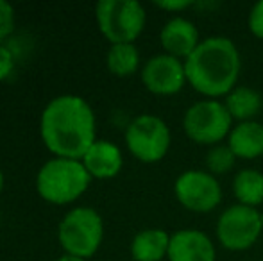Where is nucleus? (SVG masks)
Segmentation results:
<instances>
[{"instance_id": "nucleus-22", "label": "nucleus", "mask_w": 263, "mask_h": 261, "mask_svg": "<svg viewBox=\"0 0 263 261\" xmlns=\"http://www.w3.org/2000/svg\"><path fill=\"white\" fill-rule=\"evenodd\" d=\"M13 66H14V59L11 50L7 47L0 45V81L9 77V73L13 72Z\"/></svg>"}, {"instance_id": "nucleus-18", "label": "nucleus", "mask_w": 263, "mask_h": 261, "mask_svg": "<svg viewBox=\"0 0 263 261\" xmlns=\"http://www.w3.org/2000/svg\"><path fill=\"white\" fill-rule=\"evenodd\" d=\"M106 65L113 75L117 77H129L138 70L140 65V52L135 43H117L111 45L107 50Z\"/></svg>"}, {"instance_id": "nucleus-14", "label": "nucleus", "mask_w": 263, "mask_h": 261, "mask_svg": "<svg viewBox=\"0 0 263 261\" xmlns=\"http://www.w3.org/2000/svg\"><path fill=\"white\" fill-rule=\"evenodd\" d=\"M228 145L240 159H256L263 154V124L240 122L228 136Z\"/></svg>"}, {"instance_id": "nucleus-10", "label": "nucleus", "mask_w": 263, "mask_h": 261, "mask_svg": "<svg viewBox=\"0 0 263 261\" xmlns=\"http://www.w3.org/2000/svg\"><path fill=\"white\" fill-rule=\"evenodd\" d=\"M143 86L154 95L179 93L186 81L184 61L168 54H156L142 68Z\"/></svg>"}, {"instance_id": "nucleus-3", "label": "nucleus", "mask_w": 263, "mask_h": 261, "mask_svg": "<svg viewBox=\"0 0 263 261\" xmlns=\"http://www.w3.org/2000/svg\"><path fill=\"white\" fill-rule=\"evenodd\" d=\"M91 175L81 159L54 157L47 161L38 172L36 188L50 204H70L88 190Z\"/></svg>"}, {"instance_id": "nucleus-6", "label": "nucleus", "mask_w": 263, "mask_h": 261, "mask_svg": "<svg viewBox=\"0 0 263 261\" xmlns=\"http://www.w3.org/2000/svg\"><path fill=\"white\" fill-rule=\"evenodd\" d=\"M233 118L224 102L215 98L199 101L186 109L183 118L184 134L199 145H218V142L229 136Z\"/></svg>"}, {"instance_id": "nucleus-19", "label": "nucleus", "mask_w": 263, "mask_h": 261, "mask_svg": "<svg viewBox=\"0 0 263 261\" xmlns=\"http://www.w3.org/2000/svg\"><path fill=\"white\" fill-rule=\"evenodd\" d=\"M236 156L233 154V150L229 149V145H213L206 154V167H208L211 175H224L235 165Z\"/></svg>"}, {"instance_id": "nucleus-4", "label": "nucleus", "mask_w": 263, "mask_h": 261, "mask_svg": "<svg viewBox=\"0 0 263 261\" xmlns=\"http://www.w3.org/2000/svg\"><path fill=\"white\" fill-rule=\"evenodd\" d=\"M101 32L111 45L133 43L145 27V9L136 0H101L95 6Z\"/></svg>"}, {"instance_id": "nucleus-7", "label": "nucleus", "mask_w": 263, "mask_h": 261, "mask_svg": "<svg viewBox=\"0 0 263 261\" xmlns=\"http://www.w3.org/2000/svg\"><path fill=\"white\" fill-rule=\"evenodd\" d=\"M125 145L142 163H156L168 152L170 129L156 115H140L125 131Z\"/></svg>"}, {"instance_id": "nucleus-23", "label": "nucleus", "mask_w": 263, "mask_h": 261, "mask_svg": "<svg viewBox=\"0 0 263 261\" xmlns=\"http://www.w3.org/2000/svg\"><path fill=\"white\" fill-rule=\"evenodd\" d=\"M156 6L159 7V9L179 13V11H184L186 7H190L192 2L190 0H161V2H156Z\"/></svg>"}, {"instance_id": "nucleus-13", "label": "nucleus", "mask_w": 263, "mask_h": 261, "mask_svg": "<svg viewBox=\"0 0 263 261\" xmlns=\"http://www.w3.org/2000/svg\"><path fill=\"white\" fill-rule=\"evenodd\" d=\"M83 165L91 177L111 179L120 172L122 168V152L115 143L107 139H97L83 156Z\"/></svg>"}, {"instance_id": "nucleus-9", "label": "nucleus", "mask_w": 263, "mask_h": 261, "mask_svg": "<svg viewBox=\"0 0 263 261\" xmlns=\"http://www.w3.org/2000/svg\"><path fill=\"white\" fill-rule=\"evenodd\" d=\"M176 198L194 213H208L222 200V188L217 177L204 170H186L176 179Z\"/></svg>"}, {"instance_id": "nucleus-1", "label": "nucleus", "mask_w": 263, "mask_h": 261, "mask_svg": "<svg viewBox=\"0 0 263 261\" xmlns=\"http://www.w3.org/2000/svg\"><path fill=\"white\" fill-rule=\"evenodd\" d=\"M40 132L47 149L58 157L83 159L95 138V115L83 97L59 95L43 109Z\"/></svg>"}, {"instance_id": "nucleus-16", "label": "nucleus", "mask_w": 263, "mask_h": 261, "mask_svg": "<svg viewBox=\"0 0 263 261\" xmlns=\"http://www.w3.org/2000/svg\"><path fill=\"white\" fill-rule=\"evenodd\" d=\"M224 106L233 120L238 122H251L260 113L263 106V98L254 88L236 86L226 95Z\"/></svg>"}, {"instance_id": "nucleus-24", "label": "nucleus", "mask_w": 263, "mask_h": 261, "mask_svg": "<svg viewBox=\"0 0 263 261\" xmlns=\"http://www.w3.org/2000/svg\"><path fill=\"white\" fill-rule=\"evenodd\" d=\"M58 261H86V259L77 258V256H72V254H65V256H61Z\"/></svg>"}, {"instance_id": "nucleus-2", "label": "nucleus", "mask_w": 263, "mask_h": 261, "mask_svg": "<svg viewBox=\"0 0 263 261\" xmlns=\"http://www.w3.org/2000/svg\"><path fill=\"white\" fill-rule=\"evenodd\" d=\"M242 59L236 45L226 36H211L199 43L190 57L184 59L186 81L195 91L217 98L235 90Z\"/></svg>"}, {"instance_id": "nucleus-25", "label": "nucleus", "mask_w": 263, "mask_h": 261, "mask_svg": "<svg viewBox=\"0 0 263 261\" xmlns=\"http://www.w3.org/2000/svg\"><path fill=\"white\" fill-rule=\"evenodd\" d=\"M4 190V175H2V170H0V193Z\"/></svg>"}, {"instance_id": "nucleus-20", "label": "nucleus", "mask_w": 263, "mask_h": 261, "mask_svg": "<svg viewBox=\"0 0 263 261\" xmlns=\"http://www.w3.org/2000/svg\"><path fill=\"white\" fill-rule=\"evenodd\" d=\"M14 29V9L6 0H0V42L6 39Z\"/></svg>"}, {"instance_id": "nucleus-15", "label": "nucleus", "mask_w": 263, "mask_h": 261, "mask_svg": "<svg viewBox=\"0 0 263 261\" xmlns=\"http://www.w3.org/2000/svg\"><path fill=\"white\" fill-rule=\"evenodd\" d=\"M170 234L158 227L143 229L133 238L131 254L135 261H161L168 256Z\"/></svg>"}, {"instance_id": "nucleus-5", "label": "nucleus", "mask_w": 263, "mask_h": 261, "mask_svg": "<svg viewBox=\"0 0 263 261\" xmlns=\"http://www.w3.org/2000/svg\"><path fill=\"white\" fill-rule=\"evenodd\" d=\"M58 238L66 254L77 258H91L99 251L104 238V224L95 209L76 208L61 220Z\"/></svg>"}, {"instance_id": "nucleus-12", "label": "nucleus", "mask_w": 263, "mask_h": 261, "mask_svg": "<svg viewBox=\"0 0 263 261\" xmlns=\"http://www.w3.org/2000/svg\"><path fill=\"white\" fill-rule=\"evenodd\" d=\"M159 42L165 49V54L177 59H186L199 47V31L190 20L183 16H176L165 24L159 34Z\"/></svg>"}, {"instance_id": "nucleus-11", "label": "nucleus", "mask_w": 263, "mask_h": 261, "mask_svg": "<svg viewBox=\"0 0 263 261\" xmlns=\"http://www.w3.org/2000/svg\"><path fill=\"white\" fill-rule=\"evenodd\" d=\"M168 261H217L213 242L202 231L181 229L170 234Z\"/></svg>"}, {"instance_id": "nucleus-8", "label": "nucleus", "mask_w": 263, "mask_h": 261, "mask_svg": "<svg viewBox=\"0 0 263 261\" xmlns=\"http://www.w3.org/2000/svg\"><path fill=\"white\" fill-rule=\"evenodd\" d=\"M263 229L256 208L235 204L228 208L217 222V238L228 251H246L253 247Z\"/></svg>"}, {"instance_id": "nucleus-17", "label": "nucleus", "mask_w": 263, "mask_h": 261, "mask_svg": "<svg viewBox=\"0 0 263 261\" xmlns=\"http://www.w3.org/2000/svg\"><path fill=\"white\" fill-rule=\"evenodd\" d=\"M233 193L238 204L256 208L263 202V174L254 168H243L233 179Z\"/></svg>"}, {"instance_id": "nucleus-21", "label": "nucleus", "mask_w": 263, "mask_h": 261, "mask_svg": "<svg viewBox=\"0 0 263 261\" xmlns=\"http://www.w3.org/2000/svg\"><path fill=\"white\" fill-rule=\"evenodd\" d=\"M247 24H249L251 32H253L256 38L263 39V0H260V2H256L253 6Z\"/></svg>"}]
</instances>
